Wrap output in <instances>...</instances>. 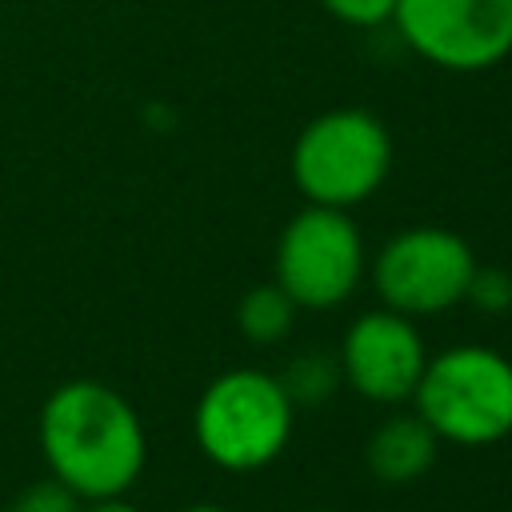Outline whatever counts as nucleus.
<instances>
[{"instance_id":"nucleus-1","label":"nucleus","mask_w":512,"mask_h":512,"mask_svg":"<svg viewBox=\"0 0 512 512\" xmlns=\"http://www.w3.org/2000/svg\"><path fill=\"white\" fill-rule=\"evenodd\" d=\"M40 452L48 472L80 500L124 496L148 460L136 408L100 380H68L40 408Z\"/></svg>"},{"instance_id":"nucleus-2","label":"nucleus","mask_w":512,"mask_h":512,"mask_svg":"<svg viewBox=\"0 0 512 512\" xmlns=\"http://www.w3.org/2000/svg\"><path fill=\"white\" fill-rule=\"evenodd\" d=\"M196 448L224 472L268 468L292 440V400L272 372H220L192 412Z\"/></svg>"},{"instance_id":"nucleus-3","label":"nucleus","mask_w":512,"mask_h":512,"mask_svg":"<svg viewBox=\"0 0 512 512\" xmlns=\"http://www.w3.org/2000/svg\"><path fill=\"white\" fill-rule=\"evenodd\" d=\"M412 400L440 440L496 444L512 432V360L484 344H456L424 364Z\"/></svg>"},{"instance_id":"nucleus-4","label":"nucleus","mask_w":512,"mask_h":512,"mask_svg":"<svg viewBox=\"0 0 512 512\" xmlns=\"http://www.w3.org/2000/svg\"><path fill=\"white\" fill-rule=\"evenodd\" d=\"M288 168L308 204L356 208L384 184L392 136L364 108H332L300 128Z\"/></svg>"},{"instance_id":"nucleus-5","label":"nucleus","mask_w":512,"mask_h":512,"mask_svg":"<svg viewBox=\"0 0 512 512\" xmlns=\"http://www.w3.org/2000/svg\"><path fill=\"white\" fill-rule=\"evenodd\" d=\"M364 272V240L348 208L308 204L276 240V284L296 308H336Z\"/></svg>"},{"instance_id":"nucleus-6","label":"nucleus","mask_w":512,"mask_h":512,"mask_svg":"<svg viewBox=\"0 0 512 512\" xmlns=\"http://www.w3.org/2000/svg\"><path fill=\"white\" fill-rule=\"evenodd\" d=\"M476 256L464 236L424 224L396 232L372 260V284L384 308L400 316H432L464 300Z\"/></svg>"},{"instance_id":"nucleus-7","label":"nucleus","mask_w":512,"mask_h":512,"mask_svg":"<svg viewBox=\"0 0 512 512\" xmlns=\"http://www.w3.org/2000/svg\"><path fill=\"white\" fill-rule=\"evenodd\" d=\"M392 24L444 72H484L512 56V0H396Z\"/></svg>"},{"instance_id":"nucleus-8","label":"nucleus","mask_w":512,"mask_h":512,"mask_svg":"<svg viewBox=\"0 0 512 512\" xmlns=\"http://www.w3.org/2000/svg\"><path fill=\"white\" fill-rule=\"evenodd\" d=\"M428 364L424 336L412 316L392 308H376L352 320L340 344V376L376 404H400L412 396L420 372Z\"/></svg>"},{"instance_id":"nucleus-9","label":"nucleus","mask_w":512,"mask_h":512,"mask_svg":"<svg viewBox=\"0 0 512 512\" xmlns=\"http://www.w3.org/2000/svg\"><path fill=\"white\" fill-rule=\"evenodd\" d=\"M436 448L440 436L416 412H408V416H388L372 428L364 444V460L380 484H412L432 468Z\"/></svg>"},{"instance_id":"nucleus-10","label":"nucleus","mask_w":512,"mask_h":512,"mask_svg":"<svg viewBox=\"0 0 512 512\" xmlns=\"http://www.w3.org/2000/svg\"><path fill=\"white\" fill-rule=\"evenodd\" d=\"M292 320H296V304L292 296L272 280V284H256L240 296V308H236V324L244 332V340L252 344H276L292 332Z\"/></svg>"},{"instance_id":"nucleus-11","label":"nucleus","mask_w":512,"mask_h":512,"mask_svg":"<svg viewBox=\"0 0 512 512\" xmlns=\"http://www.w3.org/2000/svg\"><path fill=\"white\" fill-rule=\"evenodd\" d=\"M276 380L284 384V392H288L292 404H296V400H300V404H316V400H328L344 376H340V360L320 356V352H304V356H296V360L284 368V376H276Z\"/></svg>"},{"instance_id":"nucleus-12","label":"nucleus","mask_w":512,"mask_h":512,"mask_svg":"<svg viewBox=\"0 0 512 512\" xmlns=\"http://www.w3.org/2000/svg\"><path fill=\"white\" fill-rule=\"evenodd\" d=\"M8 512H84V500H80L68 484H60L56 476H48V480L28 484V488L8 504Z\"/></svg>"},{"instance_id":"nucleus-13","label":"nucleus","mask_w":512,"mask_h":512,"mask_svg":"<svg viewBox=\"0 0 512 512\" xmlns=\"http://www.w3.org/2000/svg\"><path fill=\"white\" fill-rule=\"evenodd\" d=\"M464 300H472L480 312H508L512 308V272H504V268H480L476 264Z\"/></svg>"},{"instance_id":"nucleus-14","label":"nucleus","mask_w":512,"mask_h":512,"mask_svg":"<svg viewBox=\"0 0 512 512\" xmlns=\"http://www.w3.org/2000/svg\"><path fill=\"white\" fill-rule=\"evenodd\" d=\"M320 4L328 8V16L352 28H380L396 12V0H320Z\"/></svg>"},{"instance_id":"nucleus-15","label":"nucleus","mask_w":512,"mask_h":512,"mask_svg":"<svg viewBox=\"0 0 512 512\" xmlns=\"http://www.w3.org/2000/svg\"><path fill=\"white\" fill-rule=\"evenodd\" d=\"M84 512H140V508L128 504V500H120V496H108V500H92Z\"/></svg>"},{"instance_id":"nucleus-16","label":"nucleus","mask_w":512,"mask_h":512,"mask_svg":"<svg viewBox=\"0 0 512 512\" xmlns=\"http://www.w3.org/2000/svg\"><path fill=\"white\" fill-rule=\"evenodd\" d=\"M180 512H232L224 504H192V508H180Z\"/></svg>"},{"instance_id":"nucleus-17","label":"nucleus","mask_w":512,"mask_h":512,"mask_svg":"<svg viewBox=\"0 0 512 512\" xmlns=\"http://www.w3.org/2000/svg\"><path fill=\"white\" fill-rule=\"evenodd\" d=\"M308 512H332V508H308Z\"/></svg>"}]
</instances>
